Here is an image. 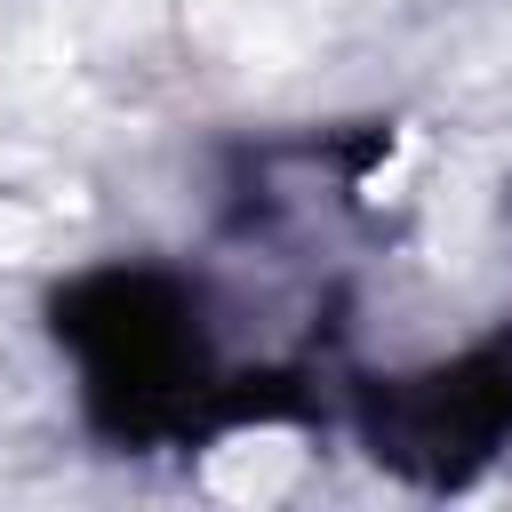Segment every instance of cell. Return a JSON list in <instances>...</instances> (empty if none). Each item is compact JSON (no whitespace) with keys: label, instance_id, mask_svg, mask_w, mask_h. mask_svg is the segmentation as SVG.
I'll list each match as a JSON object with an SVG mask.
<instances>
[{"label":"cell","instance_id":"7a4b0ae2","mask_svg":"<svg viewBox=\"0 0 512 512\" xmlns=\"http://www.w3.org/2000/svg\"><path fill=\"white\" fill-rule=\"evenodd\" d=\"M360 440L416 488H456L512 440V336L464 344L456 360L376 376L360 392Z\"/></svg>","mask_w":512,"mask_h":512},{"label":"cell","instance_id":"6da1fadb","mask_svg":"<svg viewBox=\"0 0 512 512\" xmlns=\"http://www.w3.org/2000/svg\"><path fill=\"white\" fill-rule=\"evenodd\" d=\"M56 336L88 376V408L112 432H176L216 392L208 384V328L184 280L112 264L56 296Z\"/></svg>","mask_w":512,"mask_h":512}]
</instances>
